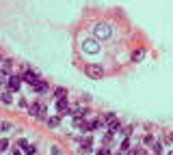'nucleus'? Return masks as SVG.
Here are the masks:
<instances>
[{"label":"nucleus","instance_id":"nucleus-1","mask_svg":"<svg viewBox=\"0 0 173 155\" xmlns=\"http://www.w3.org/2000/svg\"><path fill=\"white\" fill-rule=\"evenodd\" d=\"M85 73H87V78L100 80V78H104V67H102V65H95V63H91V65H87V67H85Z\"/></svg>","mask_w":173,"mask_h":155},{"label":"nucleus","instance_id":"nucleus-2","mask_svg":"<svg viewBox=\"0 0 173 155\" xmlns=\"http://www.w3.org/2000/svg\"><path fill=\"white\" fill-rule=\"evenodd\" d=\"M82 50H85L87 54H97L100 52L97 39H85V41H82Z\"/></svg>","mask_w":173,"mask_h":155},{"label":"nucleus","instance_id":"nucleus-3","mask_svg":"<svg viewBox=\"0 0 173 155\" xmlns=\"http://www.w3.org/2000/svg\"><path fill=\"white\" fill-rule=\"evenodd\" d=\"M93 30H95V37L97 39H108L110 37V26L108 24H97Z\"/></svg>","mask_w":173,"mask_h":155},{"label":"nucleus","instance_id":"nucleus-4","mask_svg":"<svg viewBox=\"0 0 173 155\" xmlns=\"http://www.w3.org/2000/svg\"><path fill=\"white\" fill-rule=\"evenodd\" d=\"M43 112H46V108H43L41 103H32L30 106V116H35V119H43V116H46Z\"/></svg>","mask_w":173,"mask_h":155},{"label":"nucleus","instance_id":"nucleus-5","mask_svg":"<svg viewBox=\"0 0 173 155\" xmlns=\"http://www.w3.org/2000/svg\"><path fill=\"white\" fill-rule=\"evenodd\" d=\"M20 86H22V78L20 75H11L9 78V88L11 91H20Z\"/></svg>","mask_w":173,"mask_h":155},{"label":"nucleus","instance_id":"nucleus-6","mask_svg":"<svg viewBox=\"0 0 173 155\" xmlns=\"http://www.w3.org/2000/svg\"><path fill=\"white\" fill-rule=\"evenodd\" d=\"M56 110H59L61 114H67V97L56 99Z\"/></svg>","mask_w":173,"mask_h":155},{"label":"nucleus","instance_id":"nucleus-7","mask_svg":"<svg viewBox=\"0 0 173 155\" xmlns=\"http://www.w3.org/2000/svg\"><path fill=\"white\" fill-rule=\"evenodd\" d=\"M24 80L28 82V84L35 86L37 82H39V75H37V73H32V71H26V73H24Z\"/></svg>","mask_w":173,"mask_h":155},{"label":"nucleus","instance_id":"nucleus-8","mask_svg":"<svg viewBox=\"0 0 173 155\" xmlns=\"http://www.w3.org/2000/svg\"><path fill=\"white\" fill-rule=\"evenodd\" d=\"M0 69H2L4 73H9V71L13 69V63H11V60H0Z\"/></svg>","mask_w":173,"mask_h":155},{"label":"nucleus","instance_id":"nucleus-9","mask_svg":"<svg viewBox=\"0 0 173 155\" xmlns=\"http://www.w3.org/2000/svg\"><path fill=\"white\" fill-rule=\"evenodd\" d=\"M46 84H43V82H37V84L35 86H32V91H35V93H46Z\"/></svg>","mask_w":173,"mask_h":155},{"label":"nucleus","instance_id":"nucleus-10","mask_svg":"<svg viewBox=\"0 0 173 155\" xmlns=\"http://www.w3.org/2000/svg\"><path fill=\"white\" fill-rule=\"evenodd\" d=\"M65 95H67V91H65V88H54V97H56V99H63Z\"/></svg>","mask_w":173,"mask_h":155},{"label":"nucleus","instance_id":"nucleus-11","mask_svg":"<svg viewBox=\"0 0 173 155\" xmlns=\"http://www.w3.org/2000/svg\"><path fill=\"white\" fill-rule=\"evenodd\" d=\"M119 127H121V123H119V121H110V131H119Z\"/></svg>","mask_w":173,"mask_h":155},{"label":"nucleus","instance_id":"nucleus-12","mask_svg":"<svg viewBox=\"0 0 173 155\" xmlns=\"http://www.w3.org/2000/svg\"><path fill=\"white\" fill-rule=\"evenodd\" d=\"M143 54H145L143 50H136V52L132 54V60H134V63H138V58H143Z\"/></svg>","mask_w":173,"mask_h":155},{"label":"nucleus","instance_id":"nucleus-13","mask_svg":"<svg viewBox=\"0 0 173 155\" xmlns=\"http://www.w3.org/2000/svg\"><path fill=\"white\" fill-rule=\"evenodd\" d=\"M48 125H50V127H59V116H52V119H48Z\"/></svg>","mask_w":173,"mask_h":155},{"label":"nucleus","instance_id":"nucleus-14","mask_svg":"<svg viewBox=\"0 0 173 155\" xmlns=\"http://www.w3.org/2000/svg\"><path fill=\"white\" fill-rule=\"evenodd\" d=\"M2 101L4 103H11V101H13V97H11V93L7 91V93H2Z\"/></svg>","mask_w":173,"mask_h":155},{"label":"nucleus","instance_id":"nucleus-15","mask_svg":"<svg viewBox=\"0 0 173 155\" xmlns=\"http://www.w3.org/2000/svg\"><path fill=\"white\" fill-rule=\"evenodd\" d=\"M7 147H9V142H7V140H0V153H2Z\"/></svg>","mask_w":173,"mask_h":155},{"label":"nucleus","instance_id":"nucleus-16","mask_svg":"<svg viewBox=\"0 0 173 155\" xmlns=\"http://www.w3.org/2000/svg\"><path fill=\"white\" fill-rule=\"evenodd\" d=\"M152 149H154V153H160V151H162V147H160L158 142H156V145H152Z\"/></svg>","mask_w":173,"mask_h":155},{"label":"nucleus","instance_id":"nucleus-17","mask_svg":"<svg viewBox=\"0 0 173 155\" xmlns=\"http://www.w3.org/2000/svg\"><path fill=\"white\" fill-rule=\"evenodd\" d=\"M106 121H108V123H110V121H115V114H113V112H108V114H106Z\"/></svg>","mask_w":173,"mask_h":155},{"label":"nucleus","instance_id":"nucleus-18","mask_svg":"<svg viewBox=\"0 0 173 155\" xmlns=\"http://www.w3.org/2000/svg\"><path fill=\"white\" fill-rule=\"evenodd\" d=\"M26 155H35V149H32V147H26Z\"/></svg>","mask_w":173,"mask_h":155},{"label":"nucleus","instance_id":"nucleus-19","mask_svg":"<svg viewBox=\"0 0 173 155\" xmlns=\"http://www.w3.org/2000/svg\"><path fill=\"white\" fill-rule=\"evenodd\" d=\"M13 155H22V153H20V151H18V149H15V151H13Z\"/></svg>","mask_w":173,"mask_h":155},{"label":"nucleus","instance_id":"nucleus-20","mask_svg":"<svg viewBox=\"0 0 173 155\" xmlns=\"http://www.w3.org/2000/svg\"><path fill=\"white\" fill-rule=\"evenodd\" d=\"M171 140H173V134H171Z\"/></svg>","mask_w":173,"mask_h":155}]
</instances>
